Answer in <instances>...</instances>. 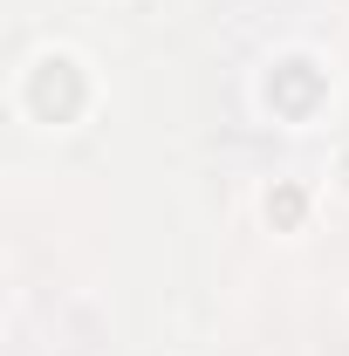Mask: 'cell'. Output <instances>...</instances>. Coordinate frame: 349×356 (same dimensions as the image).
I'll use <instances>...</instances> for the list:
<instances>
[{"label":"cell","mask_w":349,"mask_h":356,"mask_svg":"<svg viewBox=\"0 0 349 356\" xmlns=\"http://www.w3.org/2000/svg\"><path fill=\"white\" fill-rule=\"evenodd\" d=\"M28 103H35V117H48V124H69L83 110V69L69 55H48L42 69H35V83H28Z\"/></svg>","instance_id":"cell-1"},{"label":"cell","mask_w":349,"mask_h":356,"mask_svg":"<svg viewBox=\"0 0 349 356\" xmlns=\"http://www.w3.org/2000/svg\"><path fill=\"white\" fill-rule=\"evenodd\" d=\"M315 89H322V76H315L308 62H288V69H274V89H267V96H274V110H295V117H302L308 103H315Z\"/></svg>","instance_id":"cell-2"},{"label":"cell","mask_w":349,"mask_h":356,"mask_svg":"<svg viewBox=\"0 0 349 356\" xmlns=\"http://www.w3.org/2000/svg\"><path fill=\"white\" fill-rule=\"evenodd\" d=\"M274 220H281V226L302 220V192H295V185H288V192H274Z\"/></svg>","instance_id":"cell-3"}]
</instances>
